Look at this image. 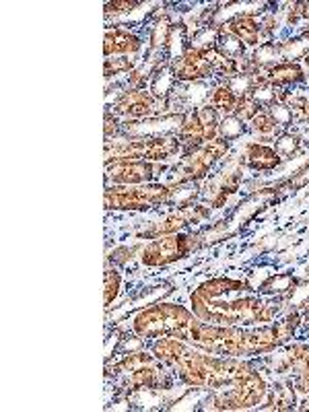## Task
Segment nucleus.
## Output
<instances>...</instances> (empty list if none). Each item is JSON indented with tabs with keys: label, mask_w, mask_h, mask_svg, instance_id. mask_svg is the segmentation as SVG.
Instances as JSON below:
<instances>
[{
	"label": "nucleus",
	"mask_w": 309,
	"mask_h": 412,
	"mask_svg": "<svg viewBox=\"0 0 309 412\" xmlns=\"http://www.w3.org/2000/svg\"><path fill=\"white\" fill-rule=\"evenodd\" d=\"M192 311L198 320L215 326H253L272 322L281 313L277 301H264L244 280L235 278H213L200 285L192 293Z\"/></svg>",
	"instance_id": "nucleus-1"
},
{
	"label": "nucleus",
	"mask_w": 309,
	"mask_h": 412,
	"mask_svg": "<svg viewBox=\"0 0 309 412\" xmlns=\"http://www.w3.org/2000/svg\"><path fill=\"white\" fill-rule=\"evenodd\" d=\"M202 235H186V233H171L159 239H153L142 249V264L144 266H168L171 262L188 256L200 246Z\"/></svg>",
	"instance_id": "nucleus-4"
},
{
	"label": "nucleus",
	"mask_w": 309,
	"mask_h": 412,
	"mask_svg": "<svg viewBox=\"0 0 309 412\" xmlns=\"http://www.w3.org/2000/svg\"><path fill=\"white\" fill-rule=\"evenodd\" d=\"M171 194L173 186L169 184H146L142 188L115 186L106 192V206L112 211H142L171 202Z\"/></svg>",
	"instance_id": "nucleus-3"
},
{
	"label": "nucleus",
	"mask_w": 309,
	"mask_h": 412,
	"mask_svg": "<svg viewBox=\"0 0 309 412\" xmlns=\"http://www.w3.org/2000/svg\"><path fill=\"white\" fill-rule=\"evenodd\" d=\"M171 70L177 82H198L215 77V66L208 60V52L190 48L186 54L171 62Z\"/></svg>",
	"instance_id": "nucleus-6"
},
{
	"label": "nucleus",
	"mask_w": 309,
	"mask_h": 412,
	"mask_svg": "<svg viewBox=\"0 0 309 412\" xmlns=\"http://www.w3.org/2000/svg\"><path fill=\"white\" fill-rule=\"evenodd\" d=\"M250 124H252V130H256L260 137H264L266 140L277 138L279 130H281V126L277 124V120H275V116L270 113V110L258 111V116L253 118Z\"/></svg>",
	"instance_id": "nucleus-13"
},
{
	"label": "nucleus",
	"mask_w": 309,
	"mask_h": 412,
	"mask_svg": "<svg viewBox=\"0 0 309 412\" xmlns=\"http://www.w3.org/2000/svg\"><path fill=\"white\" fill-rule=\"evenodd\" d=\"M137 249L139 247H122V249H115L112 254V262H115V264H126Z\"/></svg>",
	"instance_id": "nucleus-21"
},
{
	"label": "nucleus",
	"mask_w": 309,
	"mask_h": 412,
	"mask_svg": "<svg viewBox=\"0 0 309 412\" xmlns=\"http://www.w3.org/2000/svg\"><path fill=\"white\" fill-rule=\"evenodd\" d=\"M239 97L227 87L225 82H221L219 87H215L213 95H210V104L217 111H225V116H233V111L237 108Z\"/></svg>",
	"instance_id": "nucleus-12"
},
{
	"label": "nucleus",
	"mask_w": 309,
	"mask_h": 412,
	"mask_svg": "<svg viewBox=\"0 0 309 412\" xmlns=\"http://www.w3.org/2000/svg\"><path fill=\"white\" fill-rule=\"evenodd\" d=\"M223 27L225 31H229L231 35H235L239 42H244L248 48H258V46H262V42H260V37L262 35H266L262 27H260V23L256 21V17H248V15H235V17H231L227 23H223ZM268 37V35H266Z\"/></svg>",
	"instance_id": "nucleus-8"
},
{
	"label": "nucleus",
	"mask_w": 309,
	"mask_h": 412,
	"mask_svg": "<svg viewBox=\"0 0 309 412\" xmlns=\"http://www.w3.org/2000/svg\"><path fill=\"white\" fill-rule=\"evenodd\" d=\"M118 293H120V273L113 268H108L106 270V305L108 307L118 297Z\"/></svg>",
	"instance_id": "nucleus-18"
},
{
	"label": "nucleus",
	"mask_w": 309,
	"mask_h": 412,
	"mask_svg": "<svg viewBox=\"0 0 309 412\" xmlns=\"http://www.w3.org/2000/svg\"><path fill=\"white\" fill-rule=\"evenodd\" d=\"M299 311H301V318H303V324L309 326V299L299 305Z\"/></svg>",
	"instance_id": "nucleus-23"
},
{
	"label": "nucleus",
	"mask_w": 309,
	"mask_h": 412,
	"mask_svg": "<svg viewBox=\"0 0 309 412\" xmlns=\"http://www.w3.org/2000/svg\"><path fill=\"white\" fill-rule=\"evenodd\" d=\"M246 132V126L241 120H237L235 116H225L221 122H219V137L225 138V140H235Z\"/></svg>",
	"instance_id": "nucleus-16"
},
{
	"label": "nucleus",
	"mask_w": 309,
	"mask_h": 412,
	"mask_svg": "<svg viewBox=\"0 0 309 412\" xmlns=\"http://www.w3.org/2000/svg\"><path fill=\"white\" fill-rule=\"evenodd\" d=\"M295 392H299V394H303V396H309V363L301 369V371H297L295 373Z\"/></svg>",
	"instance_id": "nucleus-19"
},
{
	"label": "nucleus",
	"mask_w": 309,
	"mask_h": 412,
	"mask_svg": "<svg viewBox=\"0 0 309 412\" xmlns=\"http://www.w3.org/2000/svg\"><path fill=\"white\" fill-rule=\"evenodd\" d=\"M120 135V124H118V120L110 116V111L106 113V138L110 140V137L115 138Z\"/></svg>",
	"instance_id": "nucleus-22"
},
{
	"label": "nucleus",
	"mask_w": 309,
	"mask_h": 412,
	"mask_svg": "<svg viewBox=\"0 0 309 412\" xmlns=\"http://www.w3.org/2000/svg\"><path fill=\"white\" fill-rule=\"evenodd\" d=\"M299 287V278L289 273H281V275L268 276L260 287L258 293L260 295H268V297H279V299H286L289 295L295 293V289Z\"/></svg>",
	"instance_id": "nucleus-10"
},
{
	"label": "nucleus",
	"mask_w": 309,
	"mask_h": 412,
	"mask_svg": "<svg viewBox=\"0 0 309 412\" xmlns=\"http://www.w3.org/2000/svg\"><path fill=\"white\" fill-rule=\"evenodd\" d=\"M137 60L134 58H108L106 60V77H115V75H124V73H132Z\"/></svg>",
	"instance_id": "nucleus-17"
},
{
	"label": "nucleus",
	"mask_w": 309,
	"mask_h": 412,
	"mask_svg": "<svg viewBox=\"0 0 309 412\" xmlns=\"http://www.w3.org/2000/svg\"><path fill=\"white\" fill-rule=\"evenodd\" d=\"M168 171V165L153 163V161H126L115 159L108 163V177L113 184L120 186H134V184H149L157 173Z\"/></svg>",
	"instance_id": "nucleus-5"
},
{
	"label": "nucleus",
	"mask_w": 309,
	"mask_h": 412,
	"mask_svg": "<svg viewBox=\"0 0 309 412\" xmlns=\"http://www.w3.org/2000/svg\"><path fill=\"white\" fill-rule=\"evenodd\" d=\"M241 159H244V163L250 165L256 171H270V169H277L282 163L279 153L272 146L260 144V142H250L246 146V153H244Z\"/></svg>",
	"instance_id": "nucleus-9"
},
{
	"label": "nucleus",
	"mask_w": 309,
	"mask_h": 412,
	"mask_svg": "<svg viewBox=\"0 0 309 412\" xmlns=\"http://www.w3.org/2000/svg\"><path fill=\"white\" fill-rule=\"evenodd\" d=\"M301 149V137L293 132H281L275 138V151L279 153L281 159H291L297 151Z\"/></svg>",
	"instance_id": "nucleus-14"
},
{
	"label": "nucleus",
	"mask_w": 309,
	"mask_h": 412,
	"mask_svg": "<svg viewBox=\"0 0 309 412\" xmlns=\"http://www.w3.org/2000/svg\"><path fill=\"white\" fill-rule=\"evenodd\" d=\"M260 110H262V108H260V104H258L252 95L248 93V95L239 97L237 108H235V111H233V116H235L237 120H241V122H252Z\"/></svg>",
	"instance_id": "nucleus-15"
},
{
	"label": "nucleus",
	"mask_w": 309,
	"mask_h": 412,
	"mask_svg": "<svg viewBox=\"0 0 309 412\" xmlns=\"http://www.w3.org/2000/svg\"><path fill=\"white\" fill-rule=\"evenodd\" d=\"M142 50V42L139 35L126 31V29L113 27L106 31V56H132Z\"/></svg>",
	"instance_id": "nucleus-7"
},
{
	"label": "nucleus",
	"mask_w": 309,
	"mask_h": 412,
	"mask_svg": "<svg viewBox=\"0 0 309 412\" xmlns=\"http://www.w3.org/2000/svg\"><path fill=\"white\" fill-rule=\"evenodd\" d=\"M194 320L186 307L175 303H153L151 307L142 309L134 318L132 330L141 338H163V336H177Z\"/></svg>",
	"instance_id": "nucleus-2"
},
{
	"label": "nucleus",
	"mask_w": 309,
	"mask_h": 412,
	"mask_svg": "<svg viewBox=\"0 0 309 412\" xmlns=\"http://www.w3.org/2000/svg\"><path fill=\"white\" fill-rule=\"evenodd\" d=\"M137 6H142V2H108L106 4V13L110 15H115V13H128V11H132V8H137Z\"/></svg>",
	"instance_id": "nucleus-20"
},
{
	"label": "nucleus",
	"mask_w": 309,
	"mask_h": 412,
	"mask_svg": "<svg viewBox=\"0 0 309 412\" xmlns=\"http://www.w3.org/2000/svg\"><path fill=\"white\" fill-rule=\"evenodd\" d=\"M301 324H303V318H301V311H299V309L289 311L281 322H277V324H275V334H277L279 344L282 347V344L291 342L293 336H295V332L299 330Z\"/></svg>",
	"instance_id": "nucleus-11"
}]
</instances>
